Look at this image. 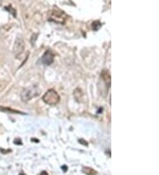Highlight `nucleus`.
Returning a JSON list of instances; mask_svg holds the SVG:
<instances>
[{
    "instance_id": "f257e3e1",
    "label": "nucleus",
    "mask_w": 159,
    "mask_h": 175,
    "mask_svg": "<svg viewBox=\"0 0 159 175\" xmlns=\"http://www.w3.org/2000/svg\"><path fill=\"white\" fill-rule=\"evenodd\" d=\"M40 94H41V89L38 86L34 85L28 87L21 92V100L22 102H28L29 100L38 97Z\"/></svg>"
},
{
    "instance_id": "f03ea898",
    "label": "nucleus",
    "mask_w": 159,
    "mask_h": 175,
    "mask_svg": "<svg viewBox=\"0 0 159 175\" xmlns=\"http://www.w3.org/2000/svg\"><path fill=\"white\" fill-rule=\"evenodd\" d=\"M42 100L49 105H56L60 101V97L54 89H49L42 97Z\"/></svg>"
},
{
    "instance_id": "7ed1b4c3",
    "label": "nucleus",
    "mask_w": 159,
    "mask_h": 175,
    "mask_svg": "<svg viewBox=\"0 0 159 175\" xmlns=\"http://www.w3.org/2000/svg\"><path fill=\"white\" fill-rule=\"evenodd\" d=\"M66 14L60 9H53L51 11L50 21H54L56 23L64 24L66 22Z\"/></svg>"
},
{
    "instance_id": "20e7f679",
    "label": "nucleus",
    "mask_w": 159,
    "mask_h": 175,
    "mask_svg": "<svg viewBox=\"0 0 159 175\" xmlns=\"http://www.w3.org/2000/svg\"><path fill=\"white\" fill-rule=\"evenodd\" d=\"M25 50V43L21 38H17L14 43L13 47V53L16 58H19Z\"/></svg>"
},
{
    "instance_id": "39448f33",
    "label": "nucleus",
    "mask_w": 159,
    "mask_h": 175,
    "mask_svg": "<svg viewBox=\"0 0 159 175\" xmlns=\"http://www.w3.org/2000/svg\"><path fill=\"white\" fill-rule=\"evenodd\" d=\"M53 60H54V53L51 50H48L42 58V64H44L46 66H51L53 63Z\"/></svg>"
},
{
    "instance_id": "423d86ee",
    "label": "nucleus",
    "mask_w": 159,
    "mask_h": 175,
    "mask_svg": "<svg viewBox=\"0 0 159 175\" xmlns=\"http://www.w3.org/2000/svg\"><path fill=\"white\" fill-rule=\"evenodd\" d=\"M101 80L104 82V84L106 85L107 89H109V88L110 87V73L109 71L107 70H103L102 73H101Z\"/></svg>"
},
{
    "instance_id": "0eeeda50",
    "label": "nucleus",
    "mask_w": 159,
    "mask_h": 175,
    "mask_svg": "<svg viewBox=\"0 0 159 175\" xmlns=\"http://www.w3.org/2000/svg\"><path fill=\"white\" fill-rule=\"evenodd\" d=\"M73 97H74V99L76 100L77 103H82V102L83 101L84 94H83L82 90L80 89V88H77V89L73 91Z\"/></svg>"
},
{
    "instance_id": "6e6552de",
    "label": "nucleus",
    "mask_w": 159,
    "mask_h": 175,
    "mask_svg": "<svg viewBox=\"0 0 159 175\" xmlns=\"http://www.w3.org/2000/svg\"><path fill=\"white\" fill-rule=\"evenodd\" d=\"M82 172L87 175H97V172L95 170H94L90 167H86V166H84L82 168Z\"/></svg>"
},
{
    "instance_id": "1a4fd4ad",
    "label": "nucleus",
    "mask_w": 159,
    "mask_h": 175,
    "mask_svg": "<svg viewBox=\"0 0 159 175\" xmlns=\"http://www.w3.org/2000/svg\"><path fill=\"white\" fill-rule=\"evenodd\" d=\"M0 110L5 111V113H19V114H22L21 111H19L17 110H12V108H7V107H4V106H0Z\"/></svg>"
},
{
    "instance_id": "9d476101",
    "label": "nucleus",
    "mask_w": 159,
    "mask_h": 175,
    "mask_svg": "<svg viewBox=\"0 0 159 175\" xmlns=\"http://www.w3.org/2000/svg\"><path fill=\"white\" fill-rule=\"evenodd\" d=\"M92 28H93V30H95V31H97V30H99V28L101 27V26H102V24H101V22L100 21H94V22H92Z\"/></svg>"
},
{
    "instance_id": "9b49d317",
    "label": "nucleus",
    "mask_w": 159,
    "mask_h": 175,
    "mask_svg": "<svg viewBox=\"0 0 159 175\" xmlns=\"http://www.w3.org/2000/svg\"><path fill=\"white\" fill-rule=\"evenodd\" d=\"M79 141L80 142H81V143H82V144L84 145V146H88V143L86 141H84L83 139H81V140H79Z\"/></svg>"
},
{
    "instance_id": "f8f14e48",
    "label": "nucleus",
    "mask_w": 159,
    "mask_h": 175,
    "mask_svg": "<svg viewBox=\"0 0 159 175\" xmlns=\"http://www.w3.org/2000/svg\"><path fill=\"white\" fill-rule=\"evenodd\" d=\"M0 151H1L2 153H8V152H11V151H12V150H5L0 149Z\"/></svg>"
},
{
    "instance_id": "ddd939ff",
    "label": "nucleus",
    "mask_w": 159,
    "mask_h": 175,
    "mask_svg": "<svg viewBox=\"0 0 159 175\" xmlns=\"http://www.w3.org/2000/svg\"><path fill=\"white\" fill-rule=\"evenodd\" d=\"M61 168H62V170H63V172H66L67 171V169H68L66 165H63Z\"/></svg>"
},
{
    "instance_id": "4468645a",
    "label": "nucleus",
    "mask_w": 159,
    "mask_h": 175,
    "mask_svg": "<svg viewBox=\"0 0 159 175\" xmlns=\"http://www.w3.org/2000/svg\"><path fill=\"white\" fill-rule=\"evenodd\" d=\"M14 143H18V145H21V140H15L14 141Z\"/></svg>"
},
{
    "instance_id": "2eb2a0df",
    "label": "nucleus",
    "mask_w": 159,
    "mask_h": 175,
    "mask_svg": "<svg viewBox=\"0 0 159 175\" xmlns=\"http://www.w3.org/2000/svg\"><path fill=\"white\" fill-rule=\"evenodd\" d=\"M40 175H49V173H48L46 171H42V172H41V174Z\"/></svg>"
},
{
    "instance_id": "dca6fc26",
    "label": "nucleus",
    "mask_w": 159,
    "mask_h": 175,
    "mask_svg": "<svg viewBox=\"0 0 159 175\" xmlns=\"http://www.w3.org/2000/svg\"><path fill=\"white\" fill-rule=\"evenodd\" d=\"M19 175H26V174H25V173H24V172H21V173H20Z\"/></svg>"
}]
</instances>
